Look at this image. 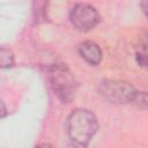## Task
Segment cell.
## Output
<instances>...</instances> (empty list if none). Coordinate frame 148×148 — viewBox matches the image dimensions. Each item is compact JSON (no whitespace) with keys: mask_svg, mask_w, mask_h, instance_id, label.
Masks as SVG:
<instances>
[{"mask_svg":"<svg viewBox=\"0 0 148 148\" xmlns=\"http://www.w3.org/2000/svg\"><path fill=\"white\" fill-rule=\"evenodd\" d=\"M65 128L73 148H88L98 130V121L90 110L75 109L67 117Z\"/></svg>","mask_w":148,"mask_h":148,"instance_id":"cell-1","label":"cell"},{"mask_svg":"<svg viewBox=\"0 0 148 148\" xmlns=\"http://www.w3.org/2000/svg\"><path fill=\"white\" fill-rule=\"evenodd\" d=\"M51 88L61 103L73 101L76 91V81L71 69L65 64H53L47 68Z\"/></svg>","mask_w":148,"mask_h":148,"instance_id":"cell-2","label":"cell"},{"mask_svg":"<svg viewBox=\"0 0 148 148\" xmlns=\"http://www.w3.org/2000/svg\"><path fill=\"white\" fill-rule=\"evenodd\" d=\"M139 90L124 80L105 79L98 84L99 95L112 104H132Z\"/></svg>","mask_w":148,"mask_h":148,"instance_id":"cell-3","label":"cell"},{"mask_svg":"<svg viewBox=\"0 0 148 148\" xmlns=\"http://www.w3.org/2000/svg\"><path fill=\"white\" fill-rule=\"evenodd\" d=\"M69 21L72 25L79 31H89L101 22L98 10L84 2H79L69 12Z\"/></svg>","mask_w":148,"mask_h":148,"instance_id":"cell-4","label":"cell"},{"mask_svg":"<svg viewBox=\"0 0 148 148\" xmlns=\"http://www.w3.org/2000/svg\"><path fill=\"white\" fill-rule=\"evenodd\" d=\"M77 51L81 58L90 66H97L102 61L103 52L98 44H96L92 40H84L80 43Z\"/></svg>","mask_w":148,"mask_h":148,"instance_id":"cell-5","label":"cell"},{"mask_svg":"<svg viewBox=\"0 0 148 148\" xmlns=\"http://www.w3.org/2000/svg\"><path fill=\"white\" fill-rule=\"evenodd\" d=\"M15 65V57L10 49L0 46V69L10 68Z\"/></svg>","mask_w":148,"mask_h":148,"instance_id":"cell-6","label":"cell"},{"mask_svg":"<svg viewBox=\"0 0 148 148\" xmlns=\"http://www.w3.org/2000/svg\"><path fill=\"white\" fill-rule=\"evenodd\" d=\"M135 59L139 66L146 68L147 67V42H146V37H143L142 43L139 45V49L135 53Z\"/></svg>","mask_w":148,"mask_h":148,"instance_id":"cell-7","label":"cell"},{"mask_svg":"<svg viewBox=\"0 0 148 148\" xmlns=\"http://www.w3.org/2000/svg\"><path fill=\"white\" fill-rule=\"evenodd\" d=\"M132 104L135 105L136 108L141 109V110H146L147 109V94H146V91H138Z\"/></svg>","mask_w":148,"mask_h":148,"instance_id":"cell-8","label":"cell"},{"mask_svg":"<svg viewBox=\"0 0 148 148\" xmlns=\"http://www.w3.org/2000/svg\"><path fill=\"white\" fill-rule=\"evenodd\" d=\"M6 116H7V108H6L5 103L0 99V119L6 117Z\"/></svg>","mask_w":148,"mask_h":148,"instance_id":"cell-9","label":"cell"},{"mask_svg":"<svg viewBox=\"0 0 148 148\" xmlns=\"http://www.w3.org/2000/svg\"><path fill=\"white\" fill-rule=\"evenodd\" d=\"M140 6L142 7V10L145 12V14L147 13V6H148V2L147 1H142L141 3H140Z\"/></svg>","mask_w":148,"mask_h":148,"instance_id":"cell-10","label":"cell"},{"mask_svg":"<svg viewBox=\"0 0 148 148\" xmlns=\"http://www.w3.org/2000/svg\"><path fill=\"white\" fill-rule=\"evenodd\" d=\"M36 148H53L50 143H40V145H38Z\"/></svg>","mask_w":148,"mask_h":148,"instance_id":"cell-11","label":"cell"}]
</instances>
